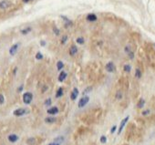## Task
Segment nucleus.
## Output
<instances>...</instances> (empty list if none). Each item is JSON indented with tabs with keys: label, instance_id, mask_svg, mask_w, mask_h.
Wrapping results in <instances>:
<instances>
[{
	"label": "nucleus",
	"instance_id": "1",
	"mask_svg": "<svg viewBox=\"0 0 155 145\" xmlns=\"http://www.w3.org/2000/svg\"><path fill=\"white\" fill-rule=\"evenodd\" d=\"M32 100H33V94L31 92H26V93H24V95H23V101H24L25 104H27V105L30 104Z\"/></svg>",
	"mask_w": 155,
	"mask_h": 145
},
{
	"label": "nucleus",
	"instance_id": "2",
	"mask_svg": "<svg viewBox=\"0 0 155 145\" xmlns=\"http://www.w3.org/2000/svg\"><path fill=\"white\" fill-rule=\"evenodd\" d=\"M28 109H25V108H20V109H16V110H14V115L15 116H18V117H20V116H23V115L25 114H27L28 113Z\"/></svg>",
	"mask_w": 155,
	"mask_h": 145
},
{
	"label": "nucleus",
	"instance_id": "3",
	"mask_svg": "<svg viewBox=\"0 0 155 145\" xmlns=\"http://www.w3.org/2000/svg\"><path fill=\"white\" fill-rule=\"evenodd\" d=\"M89 101H90V98H89L88 96L82 97L80 100H79L78 103V108H83V107H85V106L88 104V102H89Z\"/></svg>",
	"mask_w": 155,
	"mask_h": 145
},
{
	"label": "nucleus",
	"instance_id": "4",
	"mask_svg": "<svg viewBox=\"0 0 155 145\" xmlns=\"http://www.w3.org/2000/svg\"><path fill=\"white\" fill-rule=\"evenodd\" d=\"M105 68H106V70L108 72H114L115 70H116V67H115L113 62H109Z\"/></svg>",
	"mask_w": 155,
	"mask_h": 145
},
{
	"label": "nucleus",
	"instance_id": "5",
	"mask_svg": "<svg viewBox=\"0 0 155 145\" xmlns=\"http://www.w3.org/2000/svg\"><path fill=\"white\" fill-rule=\"evenodd\" d=\"M129 118H130V117H129V116H127L126 118H124V119L122 120V121H121V122H120V125H119V130H118V134H119V133H120L121 131H122V130H123V128H124V126H125L126 123L128 122Z\"/></svg>",
	"mask_w": 155,
	"mask_h": 145
},
{
	"label": "nucleus",
	"instance_id": "6",
	"mask_svg": "<svg viewBox=\"0 0 155 145\" xmlns=\"http://www.w3.org/2000/svg\"><path fill=\"white\" fill-rule=\"evenodd\" d=\"M10 6H11V3L9 1H7V0H3V1L0 2V8L1 9L8 8Z\"/></svg>",
	"mask_w": 155,
	"mask_h": 145
},
{
	"label": "nucleus",
	"instance_id": "7",
	"mask_svg": "<svg viewBox=\"0 0 155 145\" xmlns=\"http://www.w3.org/2000/svg\"><path fill=\"white\" fill-rule=\"evenodd\" d=\"M78 93H79L78 90L77 88H74L72 90L71 94H70V99H71L72 100H75L78 98Z\"/></svg>",
	"mask_w": 155,
	"mask_h": 145
},
{
	"label": "nucleus",
	"instance_id": "8",
	"mask_svg": "<svg viewBox=\"0 0 155 145\" xmlns=\"http://www.w3.org/2000/svg\"><path fill=\"white\" fill-rule=\"evenodd\" d=\"M18 44L13 45L12 47L10 48V49H9V53H10V55L14 56V55L17 53V51H18Z\"/></svg>",
	"mask_w": 155,
	"mask_h": 145
},
{
	"label": "nucleus",
	"instance_id": "9",
	"mask_svg": "<svg viewBox=\"0 0 155 145\" xmlns=\"http://www.w3.org/2000/svg\"><path fill=\"white\" fill-rule=\"evenodd\" d=\"M48 113L50 115H56L58 113V109L57 107H52V108L48 109Z\"/></svg>",
	"mask_w": 155,
	"mask_h": 145
},
{
	"label": "nucleus",
	"instance_id": "10",
	"mask_svg": "<svg viewBox=\"0 0 155 145\" xmlns=\"http://www.w3.org/2000/svg\"><path fill=\"white\" fill-rule=\"evenodd\" d=\"M66 78H67V73L65 71H61L59 73V75H58V81L63 82L66 79Z\"/></svg>",
	"mask_w": 155,
	"mask_h": 145
},
{
	"label": "nucleus",
	"instance_id": "11",
	"mask_svg": "<svg viewBox=\"0 0 155 145\" xmlns=\"http://www.w3.org/2000/svg\"><path fill=\"white\" fill-rule=\"evenodd\" d=\"M78 53V48L76 46H71L69 48V54L70 56H75Z\"/></svg>",
	"mask_w": 155,
	"mask_h": 145
},
{
	"label": "nucleus",
	"instance_id": "12",
	"mask_svg": "<svg viewBox=\"0 0 155 145\" xmlns=\"http://www.w3.org/2000/svg\"><path fill=\"white\" fill-rule=\"evenodd\" d=\"M87 20L90 22L96 21L97 20V16L95 14H89V15L87 16Z\"/></svg>",
	"mask_w": 155,
	"mask_h": 145
},
{
	"label": "nucleus",
	"instance_id": "13",
	"mask_svg": "<svg viewBox=\"0 0 155 145\" xmlns=\"http://www.w3.org/2000/svg\"><path fill=\"white\" fill-rule=\"evenodd\" d=\"M18 140V136L16 134H10L8 136V141L10 142H16Z\"/></svg>",
	"mask_w": 155,
	"mask_h": 145
},
{
	"label": "nucleus",
	"instance_id": "14",
	"mask_svg": "<svg viewBox=\"0 0 155 145\" xmlns=\"http://www.w3.org/2000/svg\"><path fill=\"white\" fill-rule=\"evenodd\" d=\"M56 121H57V119L55 118V117H48V118L45 119V121L47 123H53Z\"/></svg>",
	"mask_w": 155,
	"mask_h": 145
},
{
	"label": "nucleus",
	"instance_id": "15",
	"mask_svg": "<svg viewBox=\"0 0 155 145\" xmlns=\"http://www.w3.org/2000/svg\"><path fill=\"white\" fill-rule=\"evenodd\" d=\"M62 96H63V89L58 88L57 92H56V98H60V97H62Z\"/></svg>",
	"mask_w": 155,
	"mask_h": 145
},
{
	"label": "nucleus",
	"instance_id": "16",
	"mask_svg": "<svg viewBox=\"0 0 155 145\" xmlns=\"http://www.w3.org/2000/svg\"><path fill=\"white\" fill-rule=\"evenodd\" d=\"M63 142H64V137L63 136L57 137V138H55V140H54V142H57V143H58V144L62 143Z\"/></svg>",
	"mask_w": 155,
	"mask_h": 145
},
{
	"label": "nucleus",
	"instance_id": "17",
	"mask_svg": "<svg viewBox=\"0 0 155 145\" xmlns=\"http://www.w3.org/2000/svg\"><path fill=\"white\" fill-rule=\"evenodd\" d=\"M144 104H145V100H143V99H140V100H139V102H138V108H139V109H141L143 106H144Z\"/></svg>",
	"mask_w": 155,
	"mask_h": 145
},
{
	"label": "nucleus",
	"instance_id": "18",
	"mask_svg": "<svg viewBox=\"0 0 155 145\" xmlns=\"http://www.w3.org/2000/svg\"><path fill=\"white\" fill-rule=\"evenodd\" d=\"M64 68V64L62 61H58L57 63V69L58 70H62V69Z\"/></svg>",
	"mask_w": 155,
	"mask_h": 145
},
{
	"label": "nucleus",
	"instance_id": "19",
	"mask_svg": "<svg viewBox=\"0 0 155 145\" xmlns=\"http://www.w3.org/2000/svg\"><path fill=\"white\" fill-rule=\"evenodd\" d=\"M30 31H31V27H26L25 29H22V30H21V33L23 34V35H26V34L29 33Z\"/></svg>",
	"mask_w": 155,
	"mask_h": 145
},
{
	"label": "nucleus",
	"instance_id": "20",
	"mask_svg": "<svg viewBox=\"0 0 155 145\" xmlns=\"http://www.w3.org/2000/svg\"><path fill=\"white\" fill-rule=\"evenodd\" d=\"M84 42H85V40H84L83 37H78L77 38V43L78 44H79V45H82V44H84Z\"/></svg>",
	"mask_w": 155,
	"mask_h": 145
},
{
	"label": "nucleus",
	"instance_id": "21",
	"mask_svg": "<svg viewBox=\"0 0 155 145\" xmlns=\"http://www.w3.org/2000/svg\"><path fill=\"white\" fill-rule=\"evenodd\" d=\"M135 76H136V78H138V79H140V77H141V72H140V70L139 69H137L136 71H135Z\"/></svg>",
	"mask_w": 155,
	"mask_h": 145
},
{
	"label": "nucleus",
	"instance_id": "22",
	"mask_svg": "<svg viewBox=\"0 0 155 145\" xmlns=\"http://www.w3.org/2000/svg\"><path fill=\"white\" fill-rule=\"evenodd\" d=\"M123 69H124V70H125L126 72H130V71H131V67L130 66V65H128V64H127V65H125V66H124V68H123Z\"/></svg>",
	"mask_w": 155,
	"mask_h": 145
},
{
	"label": "nucleus",
	"instance_id": "23",
	"mask_svg": "<svg viewBox=\"0 0 155 145\" xmlns=\"http://www.w3.org/2000/svg\"><path fill=\"white\" fill-rule=\"evenodd\" d=\"M36 58L37 59H39V60H40V59H42L43 58V55L40 53V52H38L36 55Z\"/></svg>",
	"mask_w": 155,
	"mask_h": 145
},
{
	"label": "nucleus",
	"instance_id": "24",
	"mask_svg": "<svg viewBox=\"0 0 155 145\" xmlns=\"http://www.w3.org/2000/svg\"><path fill=\"white\" fill-rule=\"evenodd\" d=\"M92 91V87H88V88H86L85 90H84L83 91V94H86V93H89V92H90V91Z\"/></svg>",
	"mask_w": 155,
	"mask_h": 145
},
{
	"label": "nucleus",
	"instance_id": "25",
	"mask_svg": "<svg viewBox=\"0 0 155 145\" xmlns=\"http://www.w3.org/2000/svg\"><path fill=\"white\" fill-rule=\"evenodd\" d=\"M122 98V94H121V92L120 91H118L116 94V99H118V100H120Z\"/></svg>",
	"mask_w": 155,
	"mask_h": 145
},
{
	"label": "nucleus",
	"instance_id": "26",
	"mask_svg": "<svg viewBox=\"0 0 155 145\" xmlns=\"http://www.w3.org/2000/svg\"><path fill=\"white\" fill-rule=\"evenodd\" d=\"M51 102H52V101H51V99H47L46 101H45V105L48 107V106H50Z\"/></svg>",
	"mask_w": 155,
	"mask_h": 145
},
{
	"label": "nucleus",
	"instance_id": "27",
	"mask_svg": "<svg viewBox=\"0 0 155 145\" xmlns=\"http://www.w3.org/2000/svg\"><path fill=\"white\" fill-rule=\"evenodd\" d=\"M67 39H68V36H67V35L63 36H62V39H61V43H62V44H65L66 41H67Z\"/></svg>",
	"mask_w": 155,
	"mask_h": 145
},
{
	"label": "nucleus",
	"instance_id": "28",
	"mask_svg": "<svg viewBox=\"0 0 155 145\" xmlns=\"http://www.w3.org/2000/svg\"><path fill=\"white\" fill-rule=\"evenodd\" d=\"M106 142H107V138L105 136H101L100 137V142L101 143H106Z\"/></svg>",
	"mask_w": 155,
	"mask_h": 145
},
{
	"label": "nucleus",
	"instance_id": "29",
	"mask_svg": "<svg viewBox=\"0 0 155 145\" xmlns=\"http://www.w3.org/2000/svg\"><path fill=\"white\" fill-rule=\"evenodd\" d=\"M5 101V98H4L3 94H0V104H3Z\"/></svg>",
	"mask_w": 155,
	"mask_h": 145
},
{
	"label": "nucleus",
	"instance_id": "30",
	"mask_svg": "<svg viewBox=\"0 0 155 145\" xmlns=\"http://www.w3.org/2000/svg\"><path fill=\"white\" fill-rule=\"evenodd\" d=\"M53 31L54 33L56 34V35H59V30L57 29V27H53Z\"/></svg>",
	"mask_w": 155,
	"mask_h": 145
},
{
	"label": "nucleus",
	"instance_id": "31",
	"mask_svg": "<svg viewBox=\"0 0 155 145\" xmlns=\"http://www.w3.org/2000/svg\"><path fill=\"white\" fill-rule=\"evenodd\" d=\"M35 142V140L34 139H28L27 140V143H30V144H33Z\"/></svg>",
	"mask_w": 155,
	"mask_h": 145
},
{
	"label": "nucleus",
	"instance_id": "32",
	"mask_svg": "<svg viewBox=\"0 0 155 145\" xmlns=\"http://www.w3.org/2000/svg\"><path fill=\"white\" fill-rule=\"evenodd\" d=\"M116 129H117V126H115V125H114L113 127H112V129H111V130H110V132L114 133V132H115V130H116Z\"/></svg>",
	"mask_w": 155,
	"mask_h": 145
},
{
	"label": "nucleus",
	"instance_id": "33",
	"mask_svg": "<svg viewBox=\"0 0 155 145\" xmlns=\"http://www.w3.org/2000/svg\"><path fill=\"white\" fill-rule=\"evenodd\" d=\"M150 113V110L149 109H147V110H145V111L142 112V115H148Z\"/></svg>",
	"mask_w": 155,
	"mask_h": 145
},
{
	"label": "nucleus",
	"instance_id": "34",
	"mask_svg": "<svg viewBox=\"0 0 155 145\" xmlns=\"http://www.w3.org/2000/svg\"><path fill=\"white\" fill-rule=\"evenodd\" d=\"M22 90H23V85H21L20 87L18 88V92H20V91H22Z\"/></svg>",
	"mask_w": 155,
	"mask_h": 145
},
{
	"label": "nucleus",
	"instance_id": "35",
	"mask_svg": "<svg viewBox=\"0 0 155 145\" xmlns=\"http://www.w3.org/2000/svg\"><path fill=\"white\" fill-rule=\"evenodd\" d=\"M48 145H60V144H58L57 142H52V143H49Z\"/></svg>",
	"mask_w": 155,
	"mask_h": 145
},
{
	"label": "nucleus",
	"instance_id": "36",
	"mask_svg": "<svg viewBox=\"0 0 155 145\" xmlns=\"http://www.w3.org/2000/svg\"><path fill=\"white\" fill-rule=\"evenodd\" d=\"M24 3H28V2H30V1H32V0H22Z\"/></svg>",
	"mask_w": 155,
	"mask_h": 145
},
{
	"label": "nucleus",
	"instance_id": "37",
	"mask_svg": "<svg viewBox=\"0 0 155 145\" xmlns=\"http://www.w3.org/2000/svg\"><path fill=\"white\" fill-rule=\"evenodd\" d=\"M40 44H41V46H45L46 45V42H45V41H41V42H40Z\"/></svg>",
	"mask_w": 155,
	"mask_h": 145
}]
</instances>
